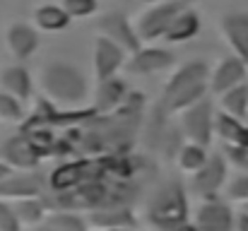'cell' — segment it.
Segmentation results:
<instances>
[{
	"instance_id": "1",
	"label": "cell",
	"mask_w": 248,
	"mask_h": 231,
	"mask_svg": "<svg viewBox=\"0 0 248 231\" xmlns=\"http://www.w3.org/2000/svg\"><path fill=\"white\" fill-rule=\"evenodd\" d=\"M145 99L142 94H128L125 104L111 113H94L89 116L87 130H84V150L89 152H111V156L121 152L133 142V135L138 133L140 118H142Z\"/></svg>"
},
{
	"instance_id": "2",
	"label": "cell",
	"mask_w": 248,
	"mask_h": 231,
	"mask_svg": "<svg viewBox=\"0 0 248 231\" xmlns=\"http://www.w3.org/2000/svg\"><path fill=\"white\" fill-rule=\"evenodd\" d=\"M145 217L157 231H198L188 207V188L178 176H169L157 183L147 198Z\"/></svg>"
},
{
	"instance_id": "3",
	"label": "cell",
	"mask_w": 248,
	"mask_h": 231,
	"mask_svg": "<svg viewBox=\"0 0 248 231\" xmlns=\"http://www.w3.org/2000/svg\"><path fill=\"white\" fill-rule=\"evenodd\" d=\"M210 70L212 68L205 61H188L178 65L176 73L166 79L155 111L162 116H173L190 104L205 99L210 94Z\"/></svg>"
},
{
	"instance_id": "4",
	"label": "cell",
	"mask_w": 248,
	"mask_h": 231,
	"mask_svg": "<svg viewBox=\"0 0 248 231\" xmlns=\"http://www.w3.org/2000/svg\"><path fill=\"white\" fill-rule=\"evenodd\" d=\"M39 87H41L46 101L53 104L56 108H78L80 104H84V99L89 94L87 77L75 65L61 63V61L41 68Z\"/></svg>"
},
{
	"instance_id": "5",
	"label": "cell",
	"mask_w": 248,
	"mask_h": 231,
	"mask_svg": "<svg viewBox=\"0 0 248 231\" xmlns=\"http://www.w3.org/2000/svg\"><path fill=\"white\" fill-rule=\"evenodd\" d=\"M215 121H217V111L210 96L190 104L188 108L178 113V128L183 138L205 147H210L215 140Z\"/></svg>"
},
{
	"instance_id": "6",
	"label": "cell",
	"mask_w": 248,
	"mask_h": 231,
	"mask_svg": "<svg viewBox=\"0 0 248 231\" xmlns=\"http://www.w3.org/2000/svg\"><path fill=\"white\" fill-rule=\"evenodd\" d=\"M229 183V159L224 154L215 152L207 156V161L190 173L188 181V193H193L195 198L205 200V198H217Z\"/></svg>"
},
{
	"instance_id": "7",
	"label": "cell",
	"mask_w": 248,
	"mask_h": 231,
	"mask_svg": "<svg viewBox=\"0 0 248 231\" xmlns=\"http://www.w3.org/2000/svg\"><path fill=\"white\" fill-rule=\"evenodd\" d=\"M96 31L106 39H111L113 44H118L128 56L135 53L140 46H142V39L135 29V24L128 19L125 12H118V10H111V12H104L99 19H96Z\"/></svg>"
},
{
	"instance_id": "8",
	"label": "cell",
	"mask_w": 248,
	"mask_h": 231,
	"mask_svg": "<svg viewBox=\"0 0 248 231\" xmlns=\"http://www.w3.org/2000/svg\"><path fill=\"white\" fill-rule=\"evenodd\" d=\"M186 2L181 0H164V2H157V5H150L135 22V29L145 41H157V39H164L169 24L173 22V17L178 15V10L183 7Z\"/></svg>"
},
{
	"instance_id": "9",
	"label": "cell",
	"mask_w": 248,
	"mask_h": 231,
	"mask_svg": "<svg viewBox=\"0 0 248 231\" xmlns=\"http://www.w3.org/2000/svg\"><path fill=\"white\" fill-rule=\"evenodd\" d=\"M193 222L198 231H234L236 212L232 210L229 200L217 198H205L198 202L193 212Z\"/></svg>"
},
{
	"instance_id": "10",
	"label": "cell",
	"mask_w": 248,
	"mask_h": 231,
	"mask_svg": "<svg viewBox=\"0 0 248 231\" xmlns=\"http://www.w3.org/2000/svg\"><path fill=\"white\" fill-rule=\"evenodd\" d=\"M173 65H176V53L164 46H140L125 61V70L130 75H157L171 70Z\"/></svg>"
},
{
	"instance_id": "11",
	"label": "cell",
	"mask_w": 248,
	"mask_h": 231,
	"mask_svg": "<svg viewBox=\"0 0 248 231\" xmlns=\"http://www.w3.org/2000/svg\"><path fill=\"white\" fill-rule=\"evenodd\" d=\"M41 150L29 135H15L2 142L0 159L12 169V171H34L41 164Z\"/></svg>"
},
{
	"instance_id": "12",
	"label": "cell",
	"mask_w": 248,
	"mask_h": 231,
	"mask_svg": "<svg viewBox=\"0 0 248 231\" xmlns=\"http://www.w3.org/2000/svg\"><path fill=\"white\" fill-rule=\"evenodd\" d=\"M125 61H128V53L118 44H113L111 39H106L101 34L94 39V46H92V70H94V79L96 82L118 75V70L125 68Z\"/></svg>"
},
{
	"instance_id": "13",
	"label": "cell",
	"mask_w": 248,
	"mask_h": 231,
	"mask_svg": "<svg viewBox=\"0 0 248 231\" xmlns=\"http://www.w3.org/2000/svg\"><path fill=\"white\" fill-rule=\"evenodd\" d=\"M46 178L34 169V171H12L7 178L0 181V200L15 202L22 198H36L46 193Z\"/></svg>"
},
{
	"instance_id": "14",
	"label": "cell",
	"mask_w": 248,
	"mask_h": 231,
	"mask_svg": "<svg viewBox=\"0 0 248 231\" xmlns=\"http://www.w3.org/2000/svg\"><path fill=\"white\" fill-rule=\"evenodd\" d=\"M5 46L10 51V56L19 63L29 61L39 46H41V39H39V29L34 24H27V22H15L7 27L5 31Z\"/></svg>"
},
{
	"instance_id": "15",
	"label": "cell",
	"mask_w": 248,
	"mask_h": 231,
	"mask_svg": "<svg viewBox=\"0 0 248 231\" xmlns=\"http://www.w3.org/2000/svg\"><path fill=\"white\" fill-rule=\"evenodd\" d=\"M248 82V68L246 63L239 58V56H229V58H222L212 70H210V94L219 96L224 94L227 89L236 87V84H244Z\"/></svg>"
},
{
	"instance_id": "16",
	"label": "cell",
	"mask_w": 248,
	"mask_h": 231,
	"mask_svg": "<svg viewBox=\"0 0 248 231\" xmlns=\"http://www.w3.org/2000/svg\"><path fill=\"white\" fill-rule=\"evenodd\" d=\"M87 224L89 229H135L138 217L130 205H108V207H96L87 212Z\"/></svg>"
},
{
	"instance_id": "17",
	"label": "cell",
	"mask_w": 248,
	"mask_h": 231,
	"mask_svg": "<svg viewBox=\"0 0 248 231\" xmlns=\"http://www.w3.org/2000/svg\"><path fill=\"white\" fill-rule=\"evenodd\" d=\"M130 89L128 84L121 79V77H108V79H101L96 82V92H94V113L104 116V113H111L116 108H121L128 99Z\"/></svg>"
},
{
	"instance_id": "18",
	"label": "cell",
	"mask_w": 248,
	"mask_h": 231,
	"mask_svg": "<svg viewBox=\"0 0 248 231\" xmlns=\"http://www.w3.org/2000/svg\"><path fill=\"white\" fill-rule=\"evenodd\" d=\"M222 34L234 56H239L248 68V12H227L222 17Z\"/></svg>"
},
{
	"instance_id": "19",
	"label": "cell",
	"mask_w": 248,
	"mask_h": 231,
	"mask_svg": "<svg viewBox=\"0 0 248 231\" xmlns=\"http://www.w3.org/2000/svg\"><path fill=\"white\" fill-rule=\"evenodd\" d=\"M198 34H200V15L190 5H183L178 10V15L173 17V22L169 24L164 41L166 44H186V41L195 39Z\"/></svg>"
},
{
	"instance_id": "20",
	"label": "cell",
	"mask_w": 248,
	"mask_h": 231,
	"mask_svg": "<svg viewBox=\"0 0 248 231\" xmlns=\"http://www.w3.org/2000/svg\"><path fill=\"white\" fill-rule=\"evenodd\" d=\"M12 210L17 215V222L22 224V229H36L46 222L51 205L46 200V195H36V198H22L12 202Z\"/></svg>"
},
{
	"instance_id": "21",
	"label": "cell",
	"mask_w": 248,
	"mask_h": 231,
	"mask_svg": "<svg viewBox=\"0 0 248 231\" xmlns=\"http://www.w3.org/2000/svg\"><path fill=\"white\" fill-rule=\"evenodd\" d=\"M215 135L224 142V147H248V123L224 111H217Z\"/></svg>"
},
{
	"instance_id": "22",
	"label": "cell",
	"mask_w": 248,
	"mask_h": 231,
	"mask_svg": "<svg viewBox=\"0 0 248 231\" xmlns=\"http://www.w3.org/2000/svg\"><path fill=\"white\" fill-rule=\"evenodd\" d=\"M0 89L10 92L12 96H17L22 104L31 99L34 94V82H31V75L29 70L19 63V65H10L0 73Z\"/></svg>"
},
{
	"instance_id": "23",
	"label": "cell",
	"mask_w": 248,
	"mask_h": 231,
	"mask_svg": "<svg viewBox=\"0 0 248 231\" xmlns=\"http://www.w3.org/2000/svg\"><path fill=\"white\" fill-rule=\"evenodd\" d=\"M31 19H34V27H36L39 31H48V34L63 31V29H68V24L73 22V17L65 12V7H63V5H53V2H46V5L34 7Z\"/></svg>"
},
{
	"instance_id": "24",
	"label": "cell",
	"mask_w": 248,
	"mask_h": 231,
	"mask_svg": "<svg viewBox=\"0 0 248 231\" xmlns=\"http://www.w3.org/2000/svg\"><path fill=\"white\" fill-rule=\"evenodd\" d=\"M207 156H210V150H207L205 145L183 140V145L178 147L173 161H176V169H178L181 173H188V176H190V173H195V171L207 161Z\"/></svg>"
},
{
	"instance_id": "25",
	"label": "cell",
	"mask_w": 248,
	"mask_h": 231,
	"mask_svg": "<svg viewBox=\"0 0 248 231\" xmlns=\"http://www.w3.org/2000/svg\"><path fill=\"white\" fill-rule=\"evenodd\" d=\"M219 111L234 116V118H248V82L236 84L232 89H227L224 94H219Z\"/></svg>"
},
{
	"instance_id": "26",
	"label": "cell",
	"mask_w": 248,
	"mask_h": 231,
	"mask_svg": "<svg viewBox=\"0 0 248 231\" xmlns=\"http://www.w3.org/2000/svg\"><path fill=\"white\" fill-rule=\"evenodd\" d=\"M44 227H48L51 231H89L87 217L75 215L73 210H51Z\"/></svg>"
},
{
	"instance_id": "27",
	"label": "cell",
	"mask_w": 248,
	"mask_h": 231,
	"mask_svg": "<svg viewBox=\"0 0 248 231\" xmlns=\"http://www.w3.org/2000/svg\"><path fill=\"white\" fill-rule=\"evenodd\" d=\"M24 111H22V101L17 96H12L10 92L0 89V123L10 125V123H22Z\"/></svg>"
},
{
	"instance_id": "28",
	"label": "cell",
	"mask_w": 248,
	"mask_h": 231,
	"mask_svg": "<svg viewBox=\"0 0 248 231\" xmlns=\"http://www.w3.org/2000/svg\"><path fill=\"white\" fill-rule=\"evenodd\" d=\"M224 195L229 202H239V205H246L248 202V171L236 173L234 178H229L227 188H224Z\"/></svg>"
},
{
	"instance_id": "29",
	"label": "cell",
	"mask_w": 248,
	"mask_h": 231,
	"mask_svg": "<svg viewBox=\"0 0 248 231\" xmlns=\"http://www.w3.org/2000/svg\"><path fill=\"white\" fill-rule=\"evenodd\" d=\"M61 5L65 7V12H68L73 19L92 17V15H96V10H99V2H96V0H61Z\"/></svg>"
},
{
	"instance_id": "30",
	"label": "cell",
	"mask_w": 248,
	"mask_h": 231,
	"mask_svg": "<svg viewBox=\"0 0 248 231\" xmlns=\"http://www.w3.org/2000/svg\"><path fill=\"white\" fill-rule=\"evenodd\" d=\"M0 231H22V224L17 222V215L12 210V202L0 200Z\"/></svg>"
},
{
	"instance_id": "31",
	"label": "cell",
	"mask_w": 248,
	"mask_h": 231,
	"mask_svg": "<svg viewBox=\"0 0 248 231\" xmlns=\"http://www.w3.org/2000/svg\"><path fill=\"white\" fill-rule=\"evenodd\" d=\"M234 231H248V212H246V210L236 212V222H234Z\"/></svg>"
},
{
	"instance_id": "32",
	"label": "cell",
	"mask_w": 248,
	"mask_h": 231,
	"mask_svg": "<svg viewBox=\"0 0 248 231\" xmlns=\"http://www.w3.org/2000/svg\"><path fill=\"white\" fill-rule=\"evenodd\" d=\"M10 173H12V169H10V166H7V164L0 159V181H2V178H7Z\"/></svg>"
},
{
	"instance_id": "33",
	"label": "cell",
	"mask_w": 248,
	"mask_h": 231,
	"mask_svg": "<svg viewBox=\"0 0 248 231\" xmlns=\"http://www.w3.org/2000/svg\"><path fill=\"white\" fill-rule=\"evenodd\" d=\"M140 2H147V5H157V2H164V0H140Z\"/></svg>"
},
{
	"instance_id": "34",
	"label": "cell",
	"mask_w": 248,
	"mask_h": 231,
	"mask_svg": "<svg viewBox=\"0 0 248 231\" xmlns=\"http://www.w3.org/2000/svg\"><path fill=\"white\" fill-rule=\"evenodd\" d=\"M99 231H135V229H99Z\"/></svg>"
},
{
	"instance_id": "35",
	"label": "cell",
	"mask_w": 248,
	"mask_h": 231,
	"mask_svg": "<svg viewBox=\"0 0 248 231\" xmlns=\"http://www.w3.org/2000/svg\"><path fill=\"white\" fill-rule=\"evenodd\" d=\"M181 2H186V5H193V2H195V0H181Z\"/></svg>"
},
{
	"instance_id": "36",
	"label": "cell",
	"mask_w": 248,
	"mask_h": 231,
	"mask_svg": "<svg viewBox=\"0 0 248 231\" xmlns=\"http://www.w3.org/2000/svg\"><path fill=\"white\" fill-rule=\"evenodd\" d=\"M244 210H246V212H248V202H246V205H244Z\"/></svg>"
},
{
	"instance_id": "37",
	"label": "cell",
	"mask_w": 248,
	"mask_h": 231,
	"mask_svg": "<svg viewBox=\"0 0 248 231\" xmlns=\"http://www.w3.org/2000/svg\"><path fill=\"white\" fill-rule=\"evenodd\" d=\"M246 171H248V169H246Z\"/></svg>"
}]
</instances>
